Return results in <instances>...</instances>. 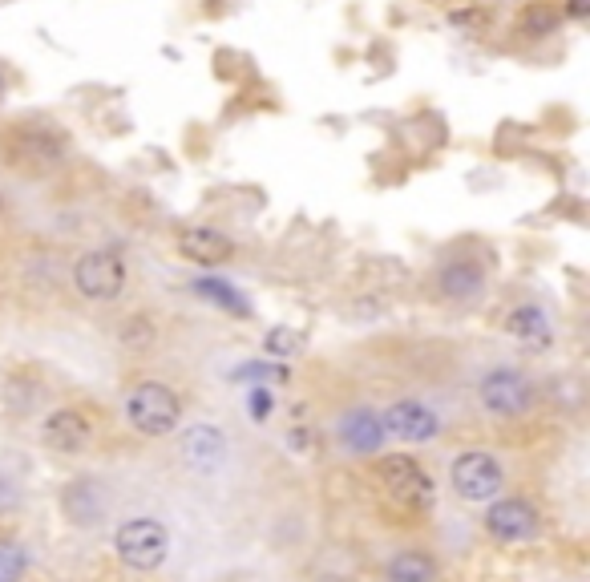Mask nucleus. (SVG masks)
Wrapping results in <instances>:
<instances>
[{
	"instance_id": "6ab92c4d",
	"label": "nucleus",
	"mask_w": 590,
	"mask_h": 582,
	"mask_svg": "<svg viewBox=\"0 0 590 582\" xmlns=\"http://www.w3.org/2000/svg\"><path fill=\"white\" fill-rule=\"evenodd\" d=\"M21 498H25V469L21 461L9 457V461H0V514L17 510Z\"/></svg>"
},
{
	"instance_id": "0eeeda50",
	"label": "nucleus",
	"mask_w": 590,
	"mask_h": 582,
	"mask_svg": "<svg viewBox=\"0 0 590 582\" xmlns=\"http://www.w3.org/2000/svg\"><path fill=\"white\" fill-rule=\"evenodd\" d=\"M481 526H485L489 538L502 542V546H522V542L538 538L542 518L526 498H494L489 510H485V518H481Z\"/></svg>"
},
{
	"instance_id": "393cba45",
	"label": "nucleus",
	"mask_w": 590,
	"mask_h": 582,
	"mask_svg": "<svg viewBox=\"0 0 590 582\" xmlns=\"http://www.w3.org/2000/svg\"><path fill=\"white\" fill-rule=\"evenodd\" d=\"M0 93H5V65H0Z\"/></svg>"
},
{
	"instance_id": "ddd939ff",
	"label": "nucleus",
	"mask_w": 590,
	"mask_h": 582,
	"mask_svg": "<svg viewBox=\"0 0 590 582\" xmlns=\"http://www.w3.org/2000/svg\"><path fill=\"white\" fill-rule=\"evenodd\" d=\"M174 247L194 267H219V263H227L235 255V243L223 231H215V227H182Z\"/></svg>"
},
{
	"instance_id": "5701e85b",
	"label": "nucleus",
	"mask_w": 590,
	"mask_h": 582,
	"mask_svg": "<svg viewBox=\"0 0 590 582\" xmlns=\"http://www.w3.org/2000/svg\"><path fill=\"white\" fill-rule=\"evenodd\" d=\"M194 291H199V296H207V300H219L223 308H235L239 300L231 296V287L227 283H215V279H199V283H194Z\"/></svg>"
},
{
	"instance_id": "2eb2a0df",
	"label": "nucleus",
	"mask_w": 590,
	"mask_h": 582,
	"mask_svg": "<svg viewBox=\"0 0 590 582\" xmlns=\"http://www.w3.org/2000/svg\"><path fill=\"white\" fill-rule=\"evenodd\" d=\"M182 457H186V465L211 473V469L223 465L227 441H223V433H219L215 425H194V429L182 437Z\"/></svg>"
},
{
	"instance_id": "7ed1b4c3",
	"label": "nucleus",
	"mask_w": 590,
	"mask_h": 582,
	"mask_svg": "<svg viewBox=\"0 0 590 582\" xmlns=\"http://www.w3.org/2000/svg\"><path fill=\"white\" fill-rule=\"evenodd\" d=\"M114 554L126 570L150 574L170 558V530L158 518H126L114 530Z\"/></svg>"
},
{
	"instance_id": "a211bd4d",
	"label": "nucleus",
	"mask_w": 590,
	"mask_h": 582,
	"mask_svg": "<svg viewBox=\"0 0 590 582\" xmlns=\"http://www.w3.org/2000/svg\"><path fill=\"white\" fill-rule=\"evenodd\" d=\"M154 340H158V324H154L146 312H142V316H126V320L118 324V344H122L126 352H150Z\"/></svg>"
},
{
	"instance_id": "4be33fe9",
	"label": "nucleus",
	"mask_w": 590,
	"mask_h": 582,
	"mask_svg": "<svg viewBox=\"0 0 590 582\" xmlns=\"http://www.w3.org/2000/svg\"><path fill=\"white\" fill-rule=\"evenodd\" d=\"M518 29H522V37H546V33L558 29V13L554 9H530V13L518 17Z\"/></svg>"
},
{
	"instance_id": "b1692460",
	"label": "nucleus",
	"mask_w": 590,
	"mask_h": 582,
	"mask_svg": "<svg viewBox=\"0 0 590 582\" xmlns=\"http://www.w3.org/2000/svg\"><path fill=\"white\" fill-rule=\"evenodd\" d=\"M453 25H469V29H477V33H481V29L489 25V17H485V13H477V9H465V13H453Z\"/></svg>"
},
{
	"instance_id": "dca6fc26",
	"label": "nucleus",
	"mask_w": 590,
	"mask_h": 582,
	"mask_svg": "<svg viewBox=\"0 0 590 582\" xmlns=\"http://www.w3.org/2000/svg\"><path fill=\"white\" fill-rule=\"evenodd\" d=\"M506 332L526 348H546L550 344V316L538 304H522L506 316Z\"/></svg>"
},
{
	"instance_id": "aec40b11",
	"label": "nucleus",
	"mask_w": 590,
	"mask_h": 582,
	"mask_svg": "<svg viewBox=\"0 0 590 582\" xmlns=\"http://www.w3.org/2000/svg\"><path fill=\"white\" fill-rule=\"evenodd\" d=\"M263 352L275 356V360H291V356L304 352V336L295 332V328H287V324H279V328H271L263 336Z\"/></svg>"
},
{
	"instance_id": "a878e982",
	"label": "nucleus",
	"mask_w": 590,
	"mask_h": 582,
	"mask_svg": "<svg viewBox=\"0 0 590 582\" xmlns=\"http://www.w3.org/2000/svg\"><path fill=\"white\" fill-rule=\"evenodd\" d=\"M0 215H5V194H0Z\"/></svg>"
},
{
	"instance_id": "412c9836",
	"label": "nucleus",
	"mask_w": 590,
	"mask_h": 582,
	"mask_svg": "<svg viewBox=\"0 0 590 582\" xmlns=\"http://www.w3.org/2000/svg\"><path fill=\"white\" fill-rule=\"evenodd\" d=\"M25 570H29L25 546L13 538H0V582H25Z\"/></svg>"
},
{
	"instance_id": "20e7f679",
	"label": "nucleus",
	"mask_w": 590,
	"mask_h": 582,
	"mask_svg": "<svg viewBox=\"0 0 590 582\" xmlns=\"http://www.w3.org/2000/svg\"><path fill=\"white\" fill-rule=\"evenodd\" d=\"M449 485L461 502H494L506 485V473L489 449H465L449 461Z\"/></svg>"
},
{
	"instance_id": "f3484780",
	"label": "nucleus",
	"mask_w": 590,
	"mask_h": 582,
	"mask_svg": "<svg viewBox=\"0 0 590 582\" xmlns=\"http://www.w3.org/2000/svg\"><path fill=\"white\" fill-rule=\"evenodd\" d=\"M384 582H437V562L425 550H401L388 558Z\"/></svg>"
},
{
	"instance_id": "6e6552de",
	"label": "nucleus",
	"mask_w": 590,
	"mask_h": 582,
	"mask_svg": "<svg viewBox=\"0 0 590 582\" xmlns=\"http://www.w3.org/2000/svg\"><path fill=\"white\" fill-rule=\"evenodd\" d=\"M380 425H384V437H397L405 445H429L441 437V417L425 401H392L380 413Z\"/></svg>"
},
{
	"instance_id": "f03ea898",
	"label": "nucleus",
	"mask_w": 590,
	"mask_h": 582,
	"mask_svg": "<svg viewBox=\"0 0 590 582\" xmlns=\"http://www.w3.org/2000/svg\"><path fill=\"white\" fill-rule=\"evenodd\" d=\"M126 425L142 437H170L182 421V401L162 380H138L126 393Z\"/></svg>"
},
{
	"instance_id": "9d476101",
	"label": "nucleus",
	"mask_w": 590,
	"mask_h": 582,
	"mask_svg": "<svg viewBox=\"0 0 590 582\" xmlns=\"http://www.w3.org/2000/svg\"><path fill=\"white\" fill-rule=\"evenodd\" d=\"M5 150H9L13 166H21V170H29V174H49V170H57L61 158H65L61 142H57L49 130H41V126H17L13 138L5 142Z\"/></svg>"
},
{
	"instance_id": "f257e3e1",
	"label": "nucleus",
	"mask_w": 590,
	"mask_h": 582,
	"mask_svg": "<svg viewBox=\"0 0 590 582\" xmlns=\"http://www.w3.org/2000/svg\"><path fill=\"white\" fill-rule=\"evenodd\" d=\"M376 485H380V494L397 506V510H405V514H425V510H433V502H437V481L421 469V461H413L409 453H384L380 461H376Z\"/></svg>"
},
{
	"instance_id": "423d86ee",
	"label": "nucleus",
	"mask_w": 590,
	"mask_h": 582,
	"mask_svg": "<svg viewBox=\"0 0 590 582\" xmlns=\"http://www.w3.org/2000/svg\"><path fill=\"white\" fill-rule=\"evenodd\" d=\"M477 405L489 413V417H522L530 405H534V388L522 372L514 368H489L481 380H477Z\"/></svg>"
},
{
	"instance_id": "4468645a",
	"label": "nucleus",
	"mask_w": 590,
	"mask_h": 582,
	"mask_svg": "<svg viewBox=\"0 0 590 582\" xmlns=\"http://www.w3.org/2000/svg\"><path fill=\"white\" fill-rule=\"evenodd\" d=\"M437 291L449 304H473L485 291V271L473 259H449L437 275Z\"/></svg>"
},
{
	"instance_id": "f8f14e48",
	"label": "nucleus",
	"mask_w": 590,
	"mask_h": 582,
	"mask_svg": "<svg viewBox=\"0 0 590 582\" xmlns=\"http://www.w3.org/2000/svg\"><path fill=\"white\" fill-rule=\"evenodd\" d=\"M336 441L348 457H376L384 449V425H380V413L368 409V405H356L348 413H340L336 421Z\"/></svg>"
},
{
	"instance_id": "39448f33",
	"label": "nucleus",
	"mask_w": 590,
	"mask_h": 582,
	"mask_svg": "<svg viewBox=\"0 0 590 582\" xmlns=\"http://www.w3.org/2000/svg\"><path fill=\"white\" fill-rule=\"evenodd\" d=\"M73 287L89 304H114L126 291V263L118 251H85L73 263Z\"/></svg>"
},
{
	"instance_id": "1a4fd4ad",
	"label": "nucleus",
	"mask_w": 590,
	"mask_h": 582,
	"mask_svg": "<svg viewBox=\"0 0 590 582\" xmlns=\"http://www.w3.org/2000/svg\"><path fill=\"white\" fill-rule=\"evenodd\" d=\"M61 514H65V522L77 526V530L102 526L106 514H110L106 485L97 481V477H73V481H65V490H61Z\"/></svg>"
},
{
	"instance_id": "9b49d317",
	"label": "nucleus",
	"mask_w": 590,
	"mask_h": 582,
	"mask_svg": "<svg viewBox=\"0 0 590 582\" xmlns=\"http://www.w3.org/2000/svg\"><path fill=\"white\" fill-rule=\"evenodd\" d=\"M93 441V421L81 409H53L41 421V445L57 457H81Z\"/></svg>"
}]
</instances>
